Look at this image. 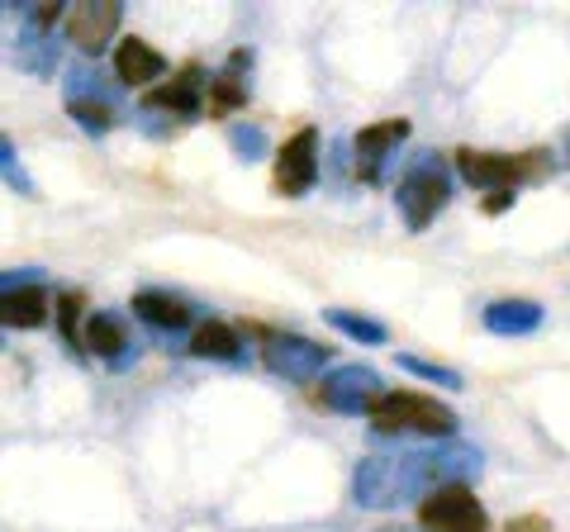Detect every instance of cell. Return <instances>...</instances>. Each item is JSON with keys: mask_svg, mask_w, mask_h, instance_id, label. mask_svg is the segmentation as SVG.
I'll return each instance as SVG.
<instances>
[{"mask_svg": "<svg viewBox=\"0 0 570 532\" xmlns=\"http://www.w3.org/2000/svg\"><path fill=\"white\" fill-rule=\"evenodd\" d=\"M366 423L376 433L385 437H395V433H419V437H442V442H452L456 433V414L448 410V404H438V400H428V395H414V390H385V395L376 400V410L366 414Z\"/></svg>", "mask_w": 570, "mask_h": 532, "instance_id": "1", "label": "cell"}, {"mask_svg": "<svg viewBox=\"0 0 570 532\" xmlns=\"http://www.w3.org/2000/svg\"><path fill=\"white\" fill-rule=\"evenodd\" d=\"M409 494H423L414 452L409 456H366L352 471V500L362 509H395Z\"/></svg>", "mask_w": 570, "mask_h": 532, "instance_id": "2", "label": "cell"}, {"mask_svg": "<svg viewBox=\"0 0 570 532\" xmlns=\"http://www.w3.org/2000/svg\"><path fill=\"white\" fill-rule=\"evenodd\" d=\"M456 171L466 176V186L475 190H519L523 181H538L547 171V152H523V157H509V152H475V148H456Z\"/></svg>", "mask_w": 570, "mask_h": 532, "instance_id": "3", "label": "cell"}, {"mask_svg": "<svg viewBox=\"0 0 570 532\" xmlns=\"http://www.w3.org/2000/svg\"><path fill=\"white\" fill-rule=\"evenodd\" d=\"M423 532H490V513L471 485H438L419 500Z\"/></svg>", "mask_w": 570, "mask_h": 532, "instance_id": "4", "label": "cell"}, {"mask_svg": "<svg viewBox=\"0 0 570 532\" xmlns=\"http://www.w3.org/2000/svg\"><path fill=\"white\" fill-rule=\"evenodd\" d=\"M395 205H400V215L409 224V234H423V228L438 219V209L448 205V171H442L438 162H419L400 181Z\"/></svg>", "mask_w": 570, "mask_h": 532, "instance_id": "5", "label": "cell"}, {"mask_svg": "<svg viewBox=\"0 0 570 532\" xmlns=\"http://www.w3.org/2000/svg\"><path fill=\"white\" fill-rule=\"evenodd\" d=\"M318 181V129L305 124V129H295L285 138V148L276 152V195L285 200H299V195H309Z\"/></svg>", "mask_w": 570, "mask_h": 532, "instance_id": "6", "label": "cell"}, {"mask_svg": "<svg viewBox=\"0 0 570 532\" xmlns=\"http://www.w3.org/2000/svg\"><path fill=\"white\" fill-rule=\"evenodd\" d=\"M385 395L381 390V371L371 366H337L333 376H324V385H318V404L333 414H371L376 410V400Z\"/></svg>", "mask_w": 570, "mask_h": 532, "instance_id": "7", "label": "cell"}, {"mask_svg": "<svg viewBox=\"0 0 570 532\" xmlns=\"http://www.w3.org/2000/svg\"><path fill=\"white\" fill-rule=\"evenodd\" d=\"M328 357H333V347L299 338V333H276V338H266V347H262V362L285 381H314L318 371L328 366Z\"/></svg>", "mask_w": 570, "mask_h": 532, "instance_id": "8", "label": "cell"}, {"mask_svg": "<svg viewBox=\"0 0 570 532\" xmlns=\"http://www.w3.org/2000/svg\"><path fill=\"white\" fill-rule=\"evenodd\" d=\"M414 466H419V485L428 494L438 485H466V475L480 471V452L466 447V442H438V447L414 452Z\"/></svg>", "mask_w": 570, "mask_h": 532, "instance_id": "9", "label": "cell"}, {"mask_svg": "<svg viewBox=\"0 0 570 532\" xmlns=\"http://www.w3.org/2000/svg\"><path fill=\"white\" fill-rule=\"evenodd\" d=\"M119 0H81V6L67 10V43H77L81 52H100L119 33Z\"/></svg>", "mask_w": 570, "mask_h": 532, "instance_id": "10", "label": "cell"}, {"mask_svg": "<svg viewBox=\"0 0 570 532\" xmlns=\"http://www.w3.org/2000/svg\"><path fill=\"white\" fill-rule=\"evenodd\" d=\"M115 77H119L124 86H138V91L148 96L153 86L167 77V58H163V52H157L148 39L129 33V39L115 43Z\"/></svg>", "mask_w": 570, "mask_h": 532, "instance_id": "11", "label": "cell"}, {"mask_svg": "<svg viewBox=\"0 0 570 532\" xmlns=\"http://www.w3.org/2000/svg\"><path fill=\"white\" fill-rule=\"evenodd\" d=\"M200 91H205V67H200V62H186V67H181V72H176L171 81L153 86V91L142 96V105H148V110L195 115V110H200Z\"/></svg>", "mask_w": 570, "mask_h": 532, "instance_id": "12", "label": "cell"}, {"mask_svg": "<svg viewBox=\"0 0 570 532\" xmlns=\"http://www.w3.org/2000/svg\"><path fill=\"white\" fill-rule=\"evenodd\" d=\"M404 138H409V119L366 124V129L356 134V157H362V162H356V171H362L366 181H376V176H381V162L404 144Z\"/></svg>", "mask_w": 570, "mask_h": 532, "instance_id": "13", "label": "cell"}, {"mask_svg": "<svg viewBox=\"0 0 570 532\" xmlns=\"http://www.w3.org/2000/svg\"><path fill=\"white\" fill-rule=\"evenodd\" d=\"M480 318H485L494 338H528V333L542 328V305L538 299H494Z\"/></svg>", "mask_w": 570, "mask_h": 532, "instance_id": "14", "label": "cell"}, {"mask_svg": "<svg viewBox=\"0 0 570 532\" xmlns=\"http://www.w3.org/2000/svg\"><path fill=\"white\" fill-rule=\"evenodd\" d=\"M14 62H20V72L48 81L58 72V33H43V29L29 24L20 39H14Z\"/></svg>", "mask_w": 570, "mask_h": 532, "instance_id": "15", "label": "cell"}, {"mask_svg": "<svg viewBox=\"0 0 570 532\" xmlns=\"http://www.w3.org/2000/svg\"><path fill=\"white\" fill-rule=\"evenodd\" d=\"M247 62H253L247 52H234L224 72L209 81V100H205L209 115H234V110H243V105H247V86H243V67Z\"/></svg>", "mask_w": 570, "mask_h": 532, "instance_id": "16", "label": "cell"}, {"mask_svg": "<svg viewBox=\"0 0 570 532\" xmlns=\"http://www.w3.org/2000/svg\"><path fill=\"white\" fill-rule=\"evenodd\" d=\"M134 314L142 318V324H153V328H186L190 324V309H186V299H176L167 290H138L134 295Z\"/></svg>", "mask_w": 570, "mask_h": 532, "instance_id": "17", "label": "cell"}, {"mask_svg": "<svg viewBox=\"0 0 570 532\" xmlns=\"http://www.w3.org/2000/svg\"><path fill=\"white\" fill-rule=\"evenodd\" d=\"M0 309H6L10 328H43L48 324V290L39 280H33V286H20V290H6L0 295Z\"/></svg>", "mask_w": 570, "mask_h": 532, "instance_id": "18", "label": "cell"}, {"mask_svg": "<svg viewBox=\"0 0 570 532\" xmlns=\"http://www.w3.org/2000/svg\"><path fill=\"white\" fill-rule=\"evenodd\" d=\"M81 347L91 352V357H105V362H119L124 347H129V333L115 314H91L86 318V333H81Z\"/></svg>", "mask_w": 570, "mask_h": 532, "instance_id": "19", "label": "cell"}, {"mask_svg": "<svg viewBox=\"0 0 570 532\" xmlns=\"http://www.w3.org/2000/svg\"><path fill=\"white\" fill-rule=\"evenodd\" d=\"M190 352H195V357H209V362H238L243 338H238V328H228V324H219V318H209V324L195 328Z\"/></svg>", "mask_w": 570, "mask_h": 532, "instance_id": "20", "label": "cell"}, {"mask_svg": "<svg viewBox=\"0 0 570 532\" xmlns=\"http://www.w3.org/2000/svg\"><path fill=\"white\" fill-rule=\"evenodd\" d=\"M328 324L337 333H347L352 343H366V347H381L390 338L385 324H376V318H366V314H352V309H328Z\"/></svg>", "mask_w": 570, "mask_h": 532, "instance_id": "21", "label": "cell"}, {"mask_svg": "<svg viewBox=\"0 0 570 532\" xmlns=\"http://www.w3.org/2000/svg\"><path fill=\"white\" fill-rule=\"evenodd\" d=\"M67 115L77 119L86 134H110V124H115L110 105H105V100H86V96H71L67 100Z\"/></svg>", "mask_w": 570, "mask_h": 532, "instance_id": "22", "label": "cell"}, {"mask_svg": "<svg viewBox=\"0 0 570 532\" xmlns=\"http://www.w3.org/2000/svg\"><path fill=\"white\" fill-rule=\"evenodd\" d=\"M81 309H86V295L81 290H62L58 295V324H62V338L71 343V347H81Z\"/></svg>", "mask_w": 570, "mask_h": 532, "instance_id": "23", "label": "cell"}, {"mask_svg": "<svg viewBox=\"0 0 570 532\" xmlns=\"http://www.w3.org/2000/svg\"><path fill=\"white\" fill-rule=\"evenodd\" d=\"M400 371H414V376H423V381H438V385H448V390H461V371H452V366H442V362H423V357H414V352H400Z\"/></svg>", "mask_w": 570, "mask_h": 532, "instance_id": "24", "label": "cell"}, {"mask_svg": "<svg viewBox=\"0 0 570 532\" xmlns=\"http://www.w3.org/2000/svg\"><path fill=\"white\" fill-rule=\"evenodd\" d=\"M228 144H234V152L247 157V162L266 157V134L257 129V124H234V129H228Z\"/></svg>", "mask_w": 570, "mask_h": 532, "instance_id": "25", "label": "cell"}, {"mask_svg": "<svg viewBox=\"0 0 570 532\" xmlns=\"http://www.w3.org/2000/svg\"><path fill=\"white\" fill-rule=\"evenodd\" d=\"M0 167H6V186H10V190H20L24 200H33V195H39L29 176L20 171V162H14V144H10V138H0Z\"/></svg>", "mask_w": 570, "mask_h": 532, "instance_id": "26", "label": "cell"}, {"mask_svg": "<svg viewBox=\"0 0 570 532\" xmlns=\"http://www.w3.org/2000/svg\"><path fill=\"white\" fill-rule=\"evenodd\" d=\"M58 20H62V6H58V0H39V6L29 10V24H33V29H43V33L58 29Z\"/></svg>", "mask_w": 570, "mask_h": 532, "instance_id": "27", "label": "cell"}, {"mask_svg": "<svg viewBox=\"0 0 570 532\" xmlns=\"http://www.w3.org/2000/svg\"><path fill=\"white\" fill-rule=\"evenodd\" d=\"M504 532H551V523L542 519V513H523V519H513Z\"/></svg>", "mask_w": 570, "mask_h": 532, "instance_id": "28", "label": "cell"}, {"mask_svg": "<svg viewBox=\"0 0 570 532\" xmlns=\"http://www.w3.org/2000/svg\"><path fill=\"white\" fill-rule=\"evenodd\" d=\"M509 205H513V195H509V190H499V195H490V200H485L490 215H499V209H509Z\"/></svg>", "mask_w": 570, "mask_h": 532, "instance_id": "29", "label": "cell"}]
</instances>
